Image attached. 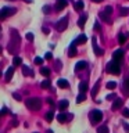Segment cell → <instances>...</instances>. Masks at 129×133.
Listing matches in <instances>:
<instances>
[{"label": "cell", "mask_w": 129, "mask_h": 133, "mask_svg": "<svg viewBox=\"0 0 129 133\" xmlns=\"http://www.w3.org/2000/svg\"><path fill=\"white\" fill-rule=\"evenodd\" d=\"M35 64H36V65H42V64H43V58L36 57V58H35Z\"/></svg>", "instance_id": "cell-35"}, {"label": "cell", "mask_w": 129, "mask_h": 133, "mask_svg": "<svg viewBox=\"0 0 129 133\" xmlns=\"http://www.w3.org/2000/svg\"><path fill=\"white\" fill-rule=\"evenodd\" d=\"M17 8H11V7H3L2 11H0V19H6L8 15L15 14Z\"/></svg>", "instance_id": "cell-4"}, {"label": "cell", "mask_w": 129, "mask_h": 133, "mask_svg": "<svg viewBox=\"0 0 129 133\" xmlns=\"http://www.w3.org/2000/svg\"><path fill=\"white\" fill-rule=\"evenodd\" d=\"M92 2H93V3H101L103 0H92Z\"/></svg>", "instance_id": "cell-48"}, {"label": "cell", "mask_w": 129, "mask_h": 133, "mask_svg": "<svg viewBox=\"0 0 129 133\" xmlns=\"http://www.w3.org/2000/svg\"><path fill=\"white\" fill-rule=\"evenodd\" d=\"M47 103L50 104V105H54V103H53V100H51V98H47Z\"/></svg>", "instance_id": "cell-45"}, {"label": "cell", "mask_w": 129, "mask_h": 133, "mask_svg": "<svg viewBox=\"0 0 129 133\" xmlns=\"http://www.w3.org/2000/svg\"><path fill=\"white\" fill-rule=\"evenodd\" d=\"M75 10H76V11L83 10V2H82V0H78V2L75 3Z\"/></svg>", "instance_id": "cell-25"}, {"label": "cell", "mask_w": 129, "mask_h": 133, "mask_svg": "<svg viewBox=\"0 0 129 133\" xmlns=\"http://www.w3.org/2000/svg\"><path fill=\"white\" fill-rule=\"evenodd\" d=\"M86 66H87L86 61H79V62L75 64V71H82V69H85Z\"/></svg>", "instance_id": "cell-19"}, {"label": "cell", "mask_w": 129, "mask_h": 133, "mask_svg": "<svg viewBox=\"0 0 129 133\" xmlns=\"http://www.w3.org/2000/svg\"><path fill=\"white\" fill-rule=\"evenodd\" d=\"M67 4H68V2H67V0H56V10H57V11L64 10V8L67 7Z\"/></svg>", "instance_id": "cell-10"}, {"label": "cell", "mask_w": 129, "mask_h": 133, "mask_svg": "<svg viewBox=\"0 0 129 133\" xmlns=\"http://www.w3.org/2000/svg\"><path fill=\"white\" fill-rule=\"evenodd\" d=\"M86 19H87V15H86V14L81 15V18L78 19V26H79V28H83V26H85V22H86Z\"/></svg>", "instance_id": "cell-21"}, {"label": "cell", "mask_w": 129, "mask_h": 133, "mask_svg": "<svg viewBox=\"0 0 129 133\" xmlns=\"http://www.w3.org/2000/svg\"><path fill=\"white\" fill-rule=\"evenodd\" d=\"M12 126H18V122H17V121H12Z\"/></svg>", "instance_id": "cell-47"}, {"label": "cell", "mask_w": 129, "mask_h": 133, "mask_svg": "<svg viewBox=\"0 0 129 133\" xmlns=\"http://www.w3.org/2000/svg\"><path fill=\"white\" fill-rule=\"evenodd\" d=\"M68 105H69L68 100H61V101L58 103V108H60V111H65L67 108H68Z\"/></svg>", "instance_id": "cell-18"}, {"label": "cell", "mask_w": 129, "mask_h": 133, "mask_svg": "<svg viewBox=\"0 0 129 133\" xmlns=\"http://www.w3.org/2000/svg\"><path fill=\"white\" fill-rule=\"evenodd\" d=\"M43 32H44V35H47V33H49V28L43 26Z\"/></svg>", "instance_id": "cell-44"}, {"label": "cell", "mask_w": 129, "mask_h": 133, "mask_svg": "<svg viewBox=\"0 0 129 133\" xmlns=\"http://www.w3.org/2000/svg\"><path fill=\"white\" fill-rule=\"evenodd\" d=\"M79 90H81V93H85L87 90V83L86 82H81L79 83Z\"/></svg>", "instance_id": "cell-26"}, {"label": "cell", "mask_w": 129, "mask_h": 133, "mask_svg": "<svg viewBox=\"0 0 129 133\" xmlns=\"http://www.w3.org/2000/svg\"><path fill=\"white\" fill-rule=\"evenodd\" d=\"M129 14V8H126V7H121V15H128Z\"/></svg>", "instance_id": "cell-32"}, {"label": "cell", "mask_w": 129, "mask_h": 133, "mask_svg": "<svg viewBox=\"0 0 129 133\" xmlns=\"http://www.w3.org/2000/svg\"><path fill=\"white\" fill-rule=\"evenodd\" d=\"M128 39H129V35H128V33H119V35H118V43H119V44H125Z\"/></svg>", "instance_id": "cell-13"}, {"label": "cell", "mask_w": 129, "mask_h": 133, "mask_svg": "<svg viewBox=\"0 0 129 133\" xmlns=\"http://www.w3.org/2000/svg\"><path fill=\"white\" fill-rule=\"evenodd\" d=\"M67 26H68V17H62V18H61V19L56 24V29H57L58 32L65 31Z\"/></svg>", "instance_id": "cell-5"}, {"label": "cell", "mask_w": 129, "mask_h": 133, "mask_svg": "<svg viewBox=\"0 0 129 133\" xmlns=\"http://www.w3.org/2000/svg\"><path fill=\"white\" fill-rule=\"evenodd\" d=\"M115 87H117V83L115 82H108L107 83V89L111 90V89H115Z\"/></svg>", "instance_id": "cell-33"}, {"label": "cell", "mask_w": 129, "mask_h": 133, "mask_svg": "<svg viewBox=\"0 0 129 133\" xmlns=\"http://www.w3.org/2000/svg\"><path fill=\"white\" fill-rule=\"evenodd\" d=\"M12 97H14L15 100H18V101H21V100H22V98H21V96H20V94H17V93L12 94Z\"/></svg>", "instance_id": "cell-40"}, {"label": "cell", "mask_w": 129, "mask_h": 133, "mask_svg": "<svg viewBox=\"0 0 129 133\" xmlns=\"http://www.w3.org/2000/svg\"><path fill=\"white\" fill-rule=\"evenodd\" d=\"M44 58H46V60H51V53H46Z\"/></svg>", "instance_id": "cell-41"}, {"label": "cell", "mask_w": 129, "mask_h": 133, "mask_svg": "<svg viewBox=\"0 0 129 133\" xmlns=\"http://www.w3.org/2000/svg\"><path fill=\"white\" fill-rule=\"evenodd\" d=\"M25 104H27V107L31 111H39L40 107H42V100L37 98V97H31L25 101Z\"/></svg>", "instance_id": "cell-3"}, {"label": "cell", "mask_w": 129, "mask_h": 133, "mask_svg": "<svg viewBox=\"0 0 129 133\" xmlns=\"http://www.w3.org/2000/svg\"><path fill=\"white\" fill-rule=\"evenodd\" d=\"M86 42H87V37L85 35H79V37L75 40V44H83V43H86Z\"/></svg>", "instance_id": "cell-22"}, {"label": "cell", "mask_w": 129, "mask_h": 133, "mask_svg": "<svg viewBox=\"0 0 129 133\" xmlns=\"http://www.w3.org/2000/svg\"><path fill=\"white\" fill-rule=\"evenodd\" d=\"M122 91H124L125 96H129V75L124 79V82H122Z\"/></svg>", "instance_id": "cell-9"}, {"label": "cell", "mask_w": 129, "mask_h": 133, "mask_svg": "<svg viewBox=\"0 0 129 133\" xmlns=\"http://www.w3.org/2000/svg\"><path fill=\"white\" fill-rule=\"evenodd\" d=\"M57 86L62 87V89H68V87H69V82L65 81V79H58V81H57Z\"/></svg>", "instance_id": "cell-15"}, {"label": "cell", "mask_w": 129, "mask_h": 133, "mask_svg": "<svg viewBox=\"0 0 129 133\" xmlns=\"http://www.w3.org/2000/svg\"><path fill=\"white\" fill-rule=\"evenodd\" d=\"M6 114H7V108L3 107V108H2V115H6Z\"/></svg>", "instance_id": "cell-43"}, {"label": "cell", "mask_w": 129, "mask_h": 133, "mask_svg": "<svg viewBox=\"0 0 129 133\" xmlns=\"http://www.w3.org/2000/svg\"><path fill=\"white\" fill-rule=\"evenodd\" d=\"M68 56H69V57H75V56H76V47H75V42L69 46V49H68Z\"/></svg>", "instance_id": "cell-20"}, {"label": "cell", "mask_w": 129, "mask_h": 133, "mask_svg": "<svg viewBox=\"0 0 129 133\" xmlns=\"http://www.w3.org/2000/svg\"><path fill=\"white\" fill-rule=\"evenodd\" d=\"M40 87H42V89H49V87H50V81H49V79H46V81L42 82Z\"/></svg>", "instance_id": "cell-28"}, {"label": "cell", "mask_w": 129, "mask_h": 133, "mask_svg": "<svg viewBox=\"0 0 129 133\" xmlns=\"http://www.w3.org/2000/svg\"><path fill=\"white\" fill-rule=\"evenodd\" d=\"M112 98H117L114 93H111V94H108V96H107V100H112Z\"/></svg>", "instance_id": "cell-42"}, {"label": "cell", "mask_w": 129, "mask_h": 133, "mask_svg": "<svg viewBox=\"0 0 129 133\" xmlns=\"http://www.w3.org/2000/svg\"><path fill=\"white\" fill-rule=\"evenodd\" d=\"M25 37H27V40H29V42H32L33 40V33H27V35H25Z\"/></svg>", "instance_id": "cell-36"}, {"label": "cell", "mask_w": 129, "mask_h": 133, "mask_svg": "<svg viewBox=\"0 0 129 133\" xmlns=\"http://www.w3.org/2000/svg\"><path fill=\"white\" fill-rule=\"evenodd\" d=\"M71 118H72V115H67V114H64V112H61V114L57 115V121H58V122H61V123L67 122V121L71 119Z\"/></svg>", "instance_id": "cell-11"}, {"label": "cell", "mask_w": 129, "mask_h": 133, "mask_svg": "<svg viewBox=\"0 0 129 133\" xmlns=\"http://www.w3.org/2000/svg\"><path fill=\"white\" fill-rule=\"evenodd\" d=\"M124 54H125L124 49H118V50H115L114 54H112V60L122 62V61H124Z\"/></svg>", "instance_id": "cell-7"}, {"label": "cell", "mask_w": 129, "mask_h": 133, "mask_svg": "<svg viewBox=\"0 0 129 133\" xmlns=\"http://www.w3.org/2000/svg\"><path fill=\"white\" fill-rule=\"evenodd\" d=\"M40 74L43 75V76H49V75H50V69L46 68V66H42V68H40Z\"/></svg>", "instance_id": "cell-27"}, {"label": "cell", "mask_w": 129, "mask_h": 133, "mask_svg": "<svg viewBox=\"0 0 129 133\" xmlns=\"http://www.w3.org/2000/svg\"><path fill=\"white\" fill-rule=\"evenodd\" d=\"M22 74L25 75V76H33V75H35V72L27 65H22Z\"/></svg>", "instance_id": "cell-16"}, {"label": "cell", "mask_w": 129, "mask_h": 133, "mask_svg": "<svg viewBox=\"0 0 129 133\" xmlns=\"http://www.w3.org/2000/svg\"><path fill=\"white\" fill-rule=\"evenodd\" d=\"M12 64H14V66H20V65H22V58L18 57V56H15L14 58H12Z\"/></svg>", "instance_id": "cell-23"}, {"label": "cell", "mask_w": 129, "mask_h": 133, "mask_svg": "<svg viewBox=\"0 0 129 133\" xmlns=\"http://www.w3.org/2000/svg\"><path fill=\"white\" fill-rule=\"evenodd\" d=\"M10 33H11V40L8 43V51L15 54L20 49V43H21V37L18 35V32L15 29H10Z\"/></svg>", "instance_id": "cell-1"}, {"label": "cell", "mask_w": 129, "mask_h": 133, "mask_svg": "<svg viewBox=\"0 0 129 133\" xmlns=\"http://www.w3.org/2000/svg\"><path fill=\"white\" fill-rule=\"evenodd\" d=\"M14 66H10V68L7 69V72H6V82H10L11 81V78H12V75H14Z\"/></svg>", "instance_id": "cell-17"}, {"label": "cell", "mask_w": 129, "mask_h": 133, "mask_svg": "<svg viewBox=\"0 0 129 133\" xmlns=\"http://www.w3.org/2000/svg\"><path fill=\"white\" fill-rule=\"evenodd\" d=\"M90 116H92V122L97 123V122H100V121L103 119V112L99 111V110H93L92 114H90Z\"/></svg>", "instance_id": "cell-6"}, {"label": "cell", "mask_w": 129, "mask_h": 133, "mask_svg": "<svg viewBox=\"0 0 129 133\" xmlns=\"http://www.w3.org/2000/svg\"><path fill=\"white\" fill-rule=\"evenodd\" d=\"M94 31H101V26H100V24H99V22H96V24H94Z\"/></svg>", "instance_id": "cell-39"}, {"label": "cell", "mask_w": 129, "mask_h": 133, "mask_svg": "<svg viewBox=\"0 0 129 133\" xmlns=\"http://www.w3.org/2000/svg\"><path fill=\"white\" fill-rule=\"evenodd\" d=\"M47 133H53V130H47Z\"/></svg>", "instance_id": "cell-49"}, {"label": "cell", "mask_w": 129, "mask_h": 133, "mask_svg": "<svg viewBox=\"0 0 129 133\" xmlns=\"http://www.w3.org/2000/svg\"><path fill=\"white\" fill-rule=\"evenodd\" d=\"M124 126H125V130H126V132H129V125H128V123H125Z\"/></svg>", "instance_id": "cell-46"}, {"label": "cell", "mask_w": 129, "mask_h": 133, "mask_svg": "<svg viewBox=\"0 0 129 133\" xmlns=\"http://www.w3.org/2000/svg\"><path fill=\"white\" fill-rule=\"evenodd\" d=\"M104 11H106L107 14H110V15H111V14H112V7H111V6H107V7H106V10H104Z\"/></svg>", "instance_id": "cell-38"}, {"label": "cell", "mask_w": 129, "mask_h": 133, "mask_svg": "<svg viewBox=\"0 0 129 133\" xmlns=\"http://www.w3.org/2000/svg\"><path fill=\"white\" fill-rule=\"evenodd\" d=\"M54 118V114H53V111H49L47 114H46V119H47V122H51Z\"/></svg>", "instance_id": "cell-30"}, {"label": "cell", "mask_w": 129, "mask_h": 133, "mask_svg": "<svg viewBox=\"0 0 129 133\" xmlns=\"http://www.w3.org/2000/svg\"><path fill=\"white\" fill-rule=\"evenodd\" d=\"M97 133H108V128L106 126V125H103V126H100L97 129Z\"/></svg>", "instance_id": "cell-29"}, {"label": "cell", "mask_w": 129, "mask_h": 133, "mask_svg": "<svg viewBox=\"0 0 129 133\" xmlns=\"http://www.w3.org/2000/svg\"><path fill=\"white\" fill-rule=\"evenodd\" d=\"M99 15H100V18H101V19L104 21V22H107V24H111V17H110V14H107L106 11H101Z\"/></svg>", "instance_id": "cell-14"}, {"label": "cell", "mask_w": 129, "mask_h": 133, "mask_svg": "<svg viewBox=\"0 0 129 133\" xmlns=\"http://www.w3.org/2000/svg\"><path fill=\"white\" fill-rule=\"evenodd\" d=\"M50 10H51V7H50V6H44L43 7V12H44V14H49Z\"/></svg>", "instance_id": "cell-37"}, {"label": "cell", "mask_w": 129, "mask_h": 133, "mask_svg": "<svg viewBox=\"0 0 129 133\" xmlns=\"http://www.w3.org/2000/svg\"><path fill=\"white\" fill-rule=\"evenodd\" d=\"M85 98H86L85 93H81V94L76 97V103H83V101H85Z\"/></svg>", "instance_id": "cell-31"}, {"label": "cell", "mask_w": 129, "mask_h": 133, "mask_svg": "<svg viewBox=\"0 0 129 133\" xmlns=\"http://www.w3.org/2000/svg\"><path fill=\"white\" fill-rule=\"evenodd\" d=\"M92 42H93V50H94V54H96V56H103V54H104V50H103V49H100L99 46H97L96 37H93V39H92Z\"/></svg>", "instance_id": "cell-8"}, {"label": "cell", "mask_w": 129, "mask_h": 133, "mask_svg": "<svg viewBox=\"0 0 129 133\" xmlns=\"http://www.w3.org/2000/svg\"><path fill=\"white\" fill-rule=\"evenodd\" d=\"M121 64H122V62L115 61V60L110 61L107 64V66H106V72L111 74V75H119V72H121Z\"/></svg>", "instance_id": "cell-2"}, {"label": "cell", "mask_w": 129, "mask_h": 133, "mask_svg": "<svg viewBox=\"0 0 129 133\" xmlns=\"http://www.w3.org/2000/svg\"><path fill=\"white\" fill-rule=\"evenodd\" d=\"M35 133H37V132H35Z\"/></svg>", "instance_id": "cell-50"}, {"label": "cell", "mask_w": 129, "mask_h": 133, "mask_svg": "<svg viewBox=\"0 0 129 133\" xmlns=\"http://www.w3.org/2000/svg\"><path fill=\"white\" fill-rule=\"evenodd\" d=\"M122 115L125 118H129V108H122Z\"/></svg>", "instance_id": "cell-34"}, {"label": "cell", "mask_w": 129, "mask_h": 133, "mask_svg": "<svg viewBox=\"0 0 129 133\" xmlns=\"http://www.w3.org/2000/svg\"><path fill=\"white\" fill-rule=\"evenodd\" d=\"M99 87H100V81L96 82V85L93 86V90H92V97H96V94H97L99 91Z\"/></svg>", "instance_id": "cell-24"}, {"label": "cell", "mask_w": 129, "mask_h": 133, "mask_svg": "<svg viewBox=\"0 0 129 133\" xmlns=\"http://www.w3.org/2000/svg\"><path fill=\"white\" fill-rule=\"evenodd\" d=\"M122 104H124V100L122 98H115L114 103H112V110H119V108H122Z\"/></svg>", "instance_id": "cell-12"}]
</instances>
